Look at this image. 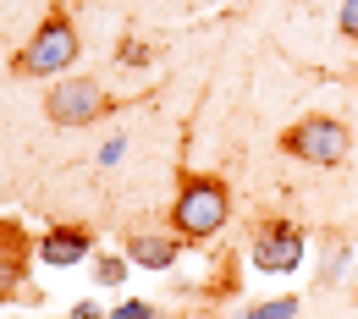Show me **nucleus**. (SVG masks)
Segmentation results:
<instances>
[{
    "mask_svg": "<svg viewBox=\"0 0 358 319\" xmlns=\"http://www.w3.org/2000/svg\"><path fill=\"white\" fill-rule=\"evenodd\" d=\"M231 221V187L221 177H182V193L171 204V231L182 242H210Z\"/></svg>",
    "mask_w": 358,
    "mask_h": 319,
    "instance_id": "f257e3e1",
    "label": "nucleus"
},
{
    "mask_svg": "<svg viewBox=\"0 0 358 319\" xmlns=\"http://www.w3.org/2000/svg\"><path fill=\"white\" fill-rule=\"evenodd\" d=\"M281 154H292L303 165H336L348 154V127L331 121V116H309V121L281 133Z\"/></svg>",
    "mask_w": 358,
    "mask_h": 319,
    "instance_id": "f03ea898",
    "label": "nucleus"
},
{
    "mask_svg": "<svg viewBox=\"0 0 358 319\" xmlns=\"http://www.w3.org/2000/svg\"><path fill=\"white\" fill-rule=\"evenodd\" d=\"M78 61V28L66 22V17H50L45 28L34 34V45L17 55V72H28V77H55V72H66Z\"/></svg>",
    "mask_w": 358,
    "mask_h": 319,
    "instance_id": "7ed1b4c3",
    "label": "nucleus"
},
{
    "mask_svg": "<svg viewBox=\"0 0 358 319\" xmlns=\"http://www.w3.org/2000/svg\"><path fill=\"white\" fill-rule=\"evenodd\" d=\"M110 99L99 94V83H83V77H72V83H55L45 99L50 121L55 127H89V121H99V110H105Z\"/></svg>",
    "mask_w": 358,
    "mask_h": 319,
    "instance_id": "20e7f679",
    "label": "nucleus"
},
{
    "mask_svg": "<svg viewBox=\"0 0 358 319\" xmlns=\"http://www.w3.org/2000/svg\"><path fill=\"white\" fill-rule=\"evenodd\" d=\"M254 265L265 275H287L303 265V231L287 226V221H275V226H259L254 237Z\"/></svg>",
    "mask_w": 358,
    "mask_h": 319,
    "instance_id": "39448f33",
    "label": "nucleus"
},
{
    "mask_svg": "<svg viewBox=\"0 0 358 319\" xmlns=\"http://www.w3.org/2000/svg\"><path fill=\"white\" fill-rule=\"evenodd\" d=\"M182 253V237H155V231H133L127 237V259L143 270H171Z\"/></svg>",
    "mask_w": 358,
    "mask_h": 319,
    "instance_id": "423d86ee",
    "label": "nucleus"
},
{
    "mask_svg": "<svg viewBox=\"0 0 358 319\" xmlns=\"http://www.w3.org/2000/svg\"><path fill=\"white\" fill-rule=\"evenodd\" d=\"M83 253H89V231L83 226H55L39 237V259L45 265H78Z\"/></svg>",
    "mask_w": 358,
    "mask_h": 319,
    "instance_id": "0eeeda50",
    "label": "nucleus"
},
{
    "mask_svg": "<svg viewBox=\"0 0 358 319\" xmlns=\"http://www.w3.org/2000/svg\"><path fill=\"white\" fill-rule=\"evenodd\" d=\"M248 319H298V297H275V303H259V309H248Z\"/></svg>",
    "mask_w": 358,
    "mask_h": 319,
    "instance_id": "6e6552de",
    "label": "nucleus"
},
{
    "mask_svg": "<svg viewBox=\"0 0 358 319\" xmlns=\"http://www.w3.org/2000/svg\"><path fill=\"white\" fill-rule=\"evenodd\" d=\"M94 275H99V286H122V281H127V265H122V259H110V253H105V259H99V265H94Z\"/></svg>",
    "mask_w": 358,
    "mask_h": 319,
    "instance_id": "1a4fd4ad",
    "label": "nucleus"
},
{
    "mask_svg": "<svg viewBox=\"0 0 358 319\" xmlns=\"http://www.w3.org/2000/svg\"><path fill=\"white\" fill-rule=\"evenodd\" d=\"M342 34L358 39V0H342Z\"/></svg>",
    "mask_w": 358,
    "mask_h": 319,
    "instance_id": "9d476101",
    "label": "nucleus"
},
{
    "mask_svg": "<svg viewBox=\"0 0 358 319\" xmlns=\"http://www.w3.org/2000/svg\"><path fill=\"white\" fill-rule=\"evenodd\" d=\"M110 319H155V309H149V303H122Z\"/></svg>",
    "mask_w": 358,
    "mask_h": 319,
    "instance_id": "9b49d317",
    "label": "nucleus"
},
{
    "mask_svg": "<svg viewBox=\"0 0 358 319\" xmlns=\"http://www.w3.org/2000/svg\"><path fill=\"white\" fill-rule=\"evenodd\" d=\"M122 61H127V66H143V61H149V50L138 45V39H127V45H122Z\"/></svg>",
    "mask_w": 358,
    "mask_h": 319,
    "instance_id": "f8f14e48",
    "label": "nucleus"
},
{
    "mask_svg": "<svg viewBox=\"0 0 358 319\" xmlns=\"http://www.w3.org/2000/svg\"><path fill=\"white\" fill-rule=\"evenodd\" d=\"M17 286V259H0V297Z\"/></svg>",
    "mask_w": 358,
    "mask_h": 319,
    "instance_id": "ddd939ff",
    "label": "nucleus"
},
{
    "mask_svg": "<svg viewBox=\"0 0 358 319\" xmlns=\"http://www.w3.org/2000/svg\"><path fill=\"white\" fill-rule=\"evenodd\" d=\"M72 319H110V314H99L94 303H78V309H72Z\"/></svg>",
    "mask_w": 358,
    "mask_h": 319,
    "instance_id": "4468645a",
    "label": "nucleus"
},
{
    "mask_svg": "<svg viewBox=\"0 0 358 319\" xmlns=\"http://www.w3.org/2000/svg\"><path fill=\"white\" fill-rule=\"evenodd\" d=\"M193 319H210V314H193Z\"/></svg>",
    "mask_w": 358,
    "mask_h": 319,
    "instance_id": "2eb2a0df",
    "label": "nucleus"
}]
</instances>
